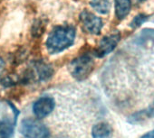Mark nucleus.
<instances>
[{
	"instance_id": "obj_1",
	"label": "nucleus",
	"mask_w": 154,
	"mask_h": 138,
	"mask_svg": "<svg viewBox=\"0 0 154 138\" xmlns=\"http://www.w3.org/2000/svg\"><path fill=\"white\" fill-rule=\"evenodd\" d=\"M75 38V29L72 25L55 27L46 40V48L51 54L61 52L70 47Z\"/></svg>"
},
{
	"instance_id": "obj_2",
	"label": "nucleus",
	"mask_w": 154,
	"mask_h": 138,
	"mask_svg": "<svg viewBox=\"0 0 154 138\" xmlns=\"http://www.w3.org/2000/svg\"><path fill=\"white\" fill-rule=\"evenodd\" d=\"M94 60L90 54H83L72 60L69 65L71 75L77 81L85 80L93 72Z\"/></svg>"
},
{
	"instance_id": "obj_3",
	"label": "nucleus",
	"mask_w": 154,
	"mask_h": 138,
	"mask_svg": "<svg viewBox=\"0 0 154 138\" xmlns=\"http://www.w3.org/2000/svg\"><path fill=\"white\" fill-rule=\"evenodd\" d=\"M20 132L26 138H49V129L40 121L26 118L22 121Z\"/></svg>"
},
{
	"instance_id": "obj_4",
	"label": "nucleus",
	"mask_w": 154,
	"mask_h": 138,
	"mask_svg": "<svg viewBox=\"0 0 154 138\" xmlns=\"http://www.w3.org/2000/svg\"><path fill=\"white\" fill-rule=\"evenodd\" d=\"M80 21L84 30L91 34H99L103 25L102 19L88 10H84L80 14Z\"/></svg>"
},
{
	"instance_id": "obj_5",
	"label": "nucleus",
	"mask_w": 154,
	"mask_h": 138,
	"mask_svg": "<svg viewBox=\"0 0 154 138\" xmlns=\"http://www.w3.org/2000/svg\"><path fill=\"white\" fill-rule=\"evenodd\" d=\"M121 40V34L118 32L112 33L104 36L98 43V46L95 50L94 55L99 58L104 57L110 52H112L117 46Z\"/></svg>"
},
{
	"instance_id": "obj_6",
	"label": "nucleus",
	"mask_w": 154,
	"mask_h": 138,
	"mask_svg": "<svg viewBox=\"0 0 154 138\" xmlns=\"http://www.w3.org/2000/svg\"><path fill=\"white\" fill-rule=\"evenodd\" d=\"M55 106L54 100L50 97H42L40 98L33 107V111L35 116L41 119L45 118L52 113Z\"/></svg>"
},
{
	"instance_id": "obj_7",
	"label": "nucleus",
	"mask_w": 154,
	"mask_h": 138,
	"mask_svg": "<svg viewBox=\"0 0 154 138\" xmlns=\"http://www.w3.org/2000/svg\"><path fill=\"white\" fill-rule=\"evenodd\" d=\"M153 117H154V102H152L145 109L132 114L128 118V122L132 125H136V124H140V123L143 122L146 119H149V118L150 119Z\"/></svg>"
},
{
	"instance_id": "obj_8",
	"label": "nucleus",
	"mask_w": 154,
	"mask_h": 138,
	"mask_svg": "<svg viewBox=\"0 0 154 138\" xmlns=\"http://www.w3.org/2000/svg\"><path fill=\"white\" fill-rule=\"evenodd\" d=\"M112 127L105 122H101L94 125L92 129L93 138H112Z\"/></svg>"
},
{
	"instance_id": "obj_9",
	"label": "nucleus",
	"mask_w": 154,
	"mask_h": 138,
	"mask_svg": "<svg viewBox=\"0 0 154 138\" xmlns=\"http://www.w3.org/2000/svg\"><path fill=\"white\" fill-rule=\"evenodd\" d=\"M34 72L32 76H35L36 79H38L39 81H45L48 78H50L53 74V70L52 68L45 63V62H36L34 65Z\"/></svg>"
},
{
	"instance_id": "obj_10",
	"label": "nucleus",
	"mask_w": 154,
	"mask_h": 138,
	"mask_svg": "<svg viewBox=\"0 0 154 138\" xmlns=\"http://www.w3.org/2000/svg\"><path fill=\"white\" fill-rule=\"evenodd\" d=\"M115 14L119 20L124 19L131 8V0H114Z\"/></svg>"
},
{
	"instance_id": "obj_11",
	"label": "nucleus",
	"mask_w": 154,
	"mask_h": 138,
	"mask_svg": "<svg viewBox=\"0 0 154 138\" xmlns=\"http://www.w3.org/2000/svg\"><path fill=\"white\" fill-rule=\"evenodd\" d=\"M91 7L101 15H107L111 10L110 0H91Z\"/></svg>"
},
{
	"instance_id": "obj_12",
	"label": "nucleus",
	"mask_w": 154,
	"mask_h": 138,
	"mask_svg": "<svg viewBox=\"0 0 154 138\" xmlns=\"http://www.w3.org/2000/svg\"><path fill=\"white\" fill-rule=\"evenodd\" d=\"M14 132V124L3 120L0 122V138H10Z\"/></svg>"
},
{
	"instance_id": "obj_13",
	"label": "nucleus",
	"mask_w": 154,
	"mask_h": 138,
	"mask_svg": "<svg viewBox=\"0 0 154 138\" xmlns=\"http://www.w3.org/2000/svg\"><path fill=\"white\" fill-rule=\"evenodd\" d=\"M148 18H149V16H146V15H144V14H139L138 16H136L133 19H132V21L131 22V24H130V26L131 27V28H138V27H140L142 24H144L147 20H148Z\"/></svg>"
},
{
	"instance_id": "obj_14",
	"label": "nucleus",
	"mask_w": 154,
	"mask_h": 138,
	"mask_svg": "<svg viewBox=\"0 0 154 138\" xmlns=\"http://www.w3.org/2000/svg\"><path fill=\"white\" fill-rule=\"evenodd\" d=\"M140 138H154V130H152L150 132H148L147 134L142 135Z\"/></svg>"
},
{
	"instance_id": "obj_15",
	"label": "nucleus",
	"mask_w": 154,
	"mask_h": 138,
	"mask_svg": "<svg viewBox=\"0 0 154 138\" xmlns=\"http://www.w3.org/2000/svg\"><path fill=\"white\" fill-rule=\"evenodd\" d=\"M4 68H5V62H4V60L1 58H0V73L3 72Z\"/></svg>"
},
{
	"instance_id": "obj_16",
	"label": "nucleus",
	"mask_w": 154,
	"mask_h": 138,
	"mask_svg": "<svg viewBox=\"0 0 154 138\" xmlns=\"http://www.w3.org/2000/svg\"><path fill=\"white\" fill-rule=\"evenodd\" d=\"M135 1H136L137 3H143V2L146 1V0H135Z\"/></svg>"
}]
</instances>
